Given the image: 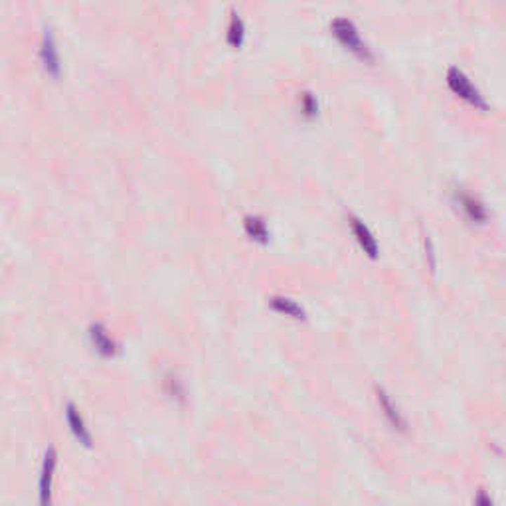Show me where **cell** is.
Here are the masks:
<instances>
[{
  "instance_id": "12",
  "label": "cell",
  "mask_w": 506,
  "mask_h": 506,
  "mask_svg": "<svg viewBox=\"0 0 506 506\" xmlns=\"http://www.w3.org/2000/svg\"><path fill=\"white\" fill-rule=\"evenodd\" d=\"M226 40L234 50H239L244 46V42H246V24H244V20L237 16L236 12H232V18H229V24H227Z\"/></svg>"
},
{
  "instance_id": "6",
  "label": "cell",
  "mask_w": 506,
  "mask_h": 506,
  "mask_svg": "<svg viewBox=\"0 0 506 506\" xmlns=\"http://www.w3.org/2000/svg\"><path fill=\"white\" fill-rule=\"evenodd\" d=\"M40 62H42L44 72L50 77L58 79L62 74V62H60V52L55 46V38L52 30H44L42 42H40Z\"/></svg>"
},
{
  "instance_id": "2",
  "label": "cell",
  "mask_w": 506,
  "mask_h": 506,
  "mask_svg": "<svg viewBox=\"0 0 506 506\" xmlns=\"http://www.w3.org/2000/svg\"><path fill=\"white\" fill-rule=\"evenodd\" d=\"M445 81H447V87H449V91H451L453 95L465 101L469 107H473L474 111H481V113L488 111V103H486L485 95L479 91V87L474 86L473 81H471V77L467 76L463 69L449 67L447 76H445Z\"/></svg>"
},
{
  "instance_id": "8",
  "label": "cell",
  "mask_w": 506,
  "mask_h": 506,
  "mask_svg": "<svg viewBox=\"0 0 506 506\" xmlns=\"http://www.w3.org/2000/svg\"><path fill=\"white\" fill-rule=\"evenodd\" d=\"M89 342L101 358H113V356L119 354V345L115 342V338L109 334L105 324L93 323L89 326Z\"/></svg>"
},
{
  "instance_id": "10",
  "label": "cell",
  "mask_w": 506,
  "mask_h": 506,
  "mask_svg": "<svg viewBox=\"0 0 506 506\" xmlns=\"http://www.w3.org/2000/svg\"><path fill=\"white\" fill-rule=\"evenodd\" d=\"M244 232H246V236L251 241H255L259 246H267L269 244L271 232L269 227H267V222L261 215H246L244 218Z\"/></svg>"
},
{
  "instance_id": "7",
  "label": "cell",
  "mask_w": 506,
  "mask_h": 506,
  "mask_svg": "<svg viewBox=\"0 0 506 506\" xmlns=\"http://www.w3.org/2000/svg\"><path fill=\"white\" fill-rule=\"evenodd\" d=\"M376 401L390 425L396 431H399V433H406L408 431V420H406L404 411L399 409V406L392 399L388 392L384 388H380V386H376Z\"/></svg>"
},
{
  "instance_id": "11",
  "label": "cell",
  "mask_w": 506,
  "mask_h": 506,
  "mask_svg": "<svg viewBox=\"0 0 506 506\" xmlns=\"http://www.w3.org/2000/svg\"><path fill=\"white\" fill-rule=\"evenodd\" d=\"M269 307L271 311H275L277 314H283V317H287V319H293V321H305V319H307V311L302 309L299 302L293 301L289 297L275 295V297L269 299Z\"/></svg>"
},
{
  "instance_id": "5",
  "label": "cell",
  "mask_w": 506,
  "mask_h": 506,
  "mask_svg": "<svg viewBox=\"0 0 506 506\" xmlns=\"http://www.w3.org/2000/svg\"><path fill=\"white\" fill-rule=\"evenodd\" d=\"M55 467H58V451H55L54 445H50L46 455H44L40 479H38L40 505H50V500H52V485H54Z\"/></svg>"
},
{
  "instance_id": "3",
  "label": "cell",
  "mask_w": 506,
  "mask_h": 506,
  "mask_svg": "<svg viewBox=\"0 0 506 506\" xmlns=\"http://www.w3.org/2000/svg\"><path fill=\"white\" fill-rule=\"evenodd\" d=\"M453 202L457 204V208L461 210V214L474 224V226H485L486 222H488V208L486 204L479 198V196L471 194L469 190H465V188H457L455 192H453Z\"/></svg>"
},
{
  "instance_id": "14",
  "label": "cell",
  "mask_w": 506,
  "mask_h": 506,
  "mask_svg": "<svg viewBox=\"0 0 506 506\" xmlns=\"http://www.w3.org/2000/svg\"><path fill=\"white\" fill-rule=\"evenodd\" d=\"M423 244H425V255H427V263H430L431 271L435 269V253H433V244H431V239L427 236L423 237Z\"/></svg>"
},
{
  "instance_id": "1",
  "label": "cell",
  "mask_w": 506,
  "mask_h": 506,
  "mask_svg": "<svg viewBox=\"0 0 506 506\" xmlns=\"http://www.w3.org/2000/svg\"><path fill=\"white\" fill-rule=\"evenodd\" d=\"M331 34L336 42L342 46V50H346L350 55H354L358 62L362 64H374V52L372 48L364 42L362 34L358 30L354 22L345 16H338L331 22Z\"/></svg>"
},
{
  "instance_id": "13",
  "label": "cell",
  "mask_w": 506,
  "mask_h": 506,
  "mask_svg": "<svg viewBox=\"0 0 506 506\" xmlns=\"http://www.w3.org/2000/svg\"><path fill=\"white\" fill-rule=\"evenodd\" d=\"M299 109H301V115L305 119H314L319 115V99L317 95H312L311 91H302L299 93Z\"/></svg>"
},
{
  "instance_id": "9",
  "label": "cell",
  "mask_w": 506,
  "mask_h": 506,
  "mask_svg": "<svg viewBox=\"0 0 506 506\" xmlns=\"http://www.w3.org/2000/svg\"><path fill=\"white\" fill-rule=\"evenodd\" d=\"M65 423L67 427L72 431V435L76 437L77 443H81L84 447H91L93 445V439H91V433L87 430V423L81 415V411L77 409L76 404H65Z\"/></svg>"
},
{
  "instance_id": "4",
  "label": "cell",
  "mask_w": 506,
  "mask_h": 506,
  "mask_svg": "<svg viewBox=\"0 0 506 506\" xmlns=\"http://www.w3.org/2000/svg\"><path fill=\"white\" fill-rule=\"evenodd\" d=\"M348 226H350V232L354 236L358 248L364 251V255L370 259L380 258V244H378L374 232L366 226V222L356 218V215H350L348 218Z\"/></svg>"
}]
</instances>
